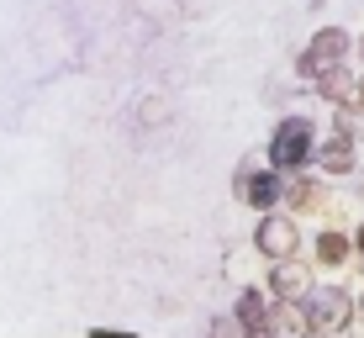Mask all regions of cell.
Masks as SVG:
<instances>
[{"label": "cell", "mask_w": 364, "mask_h": 338, "mask_svg": "<svg viewBox=\"0 0 364 338\" xmlns=\"http://www.w3.org/2000/svg\"><path fill=\"white\" fill-rule=\"evenodd\" d=\"M306 143H311L306 127H301V122H285L269 154H274V164H301V159H306Z\"/></svg>", "instance_id": "cell-1"}, {"label": "cell", "mask_w": 364, "mask_h": 338, "mask_svg": "<svg viewBox=\"0 0 364 338\" xmlns=\"http://www.w3.org/2000/svg\"><path fill=\"white\" fill-rule=\"evenodd\" d=\"M248 196H254L259 206H269L274 201V180H269V174H264V180H254V185H248Z\"/></svg>", "instance_id": "cell-4"}, {"label": "cell", "mask_w": 364, "mask_h": 338, "mask_svg": "<svg viewBox=\"0 0 364 338\" xmlns=\"http://www.w3.org/2000/svg\"><path fill=\"white\" fill-rule=\"evenodd\" d=\"M338 53H343V32H322V37H317V48L301 58V69H322V64H333Z\"/></svg>", "instance_id": "cell-2"}, {"label": "cell", "mask_w": 364, "mask_h": 338, "mask_svg": "<svg viewBox=\"0 0 364 338\" xmlns=\"http://www.w3.org/2000/svg\"><path fill=\"white\" fill-rule=\"evenodd\" d=\"M359 243H364V233H359Z\"/></svg>", "instance_id": "cell-5"}, {"label": "cell", "mask_w": 364, "mask_h": 338, "mask_svg": "<svg viewBox=\"0 0 364 338\" xmlns=\"http://www.w3.org/2000/svg\"><path fill=\"white\" fill-rule=\"evenodd\" d=\"M259 243H264L269 254H291L296 248V228L291 222H264V228H259Z\"/></svg>", "instance_id": "cell-3"}]
</instances>
